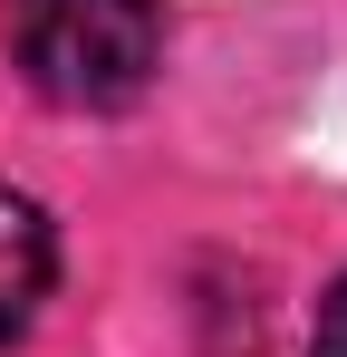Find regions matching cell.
<instances>
[{"label": "cell", "mask_w": 347, "mask_h": 357, "mask_svg": "<svg viewBox=\"0 0 347 357\" xmlns=\"http://www.w3.org/2000/svg\"><path fill=\"white\" fill-rule=\"evenodd\" d=\"M309 357H347V280L318 299V338H309Z\"/></svg>", "instance_id": "3957f363"}, {"label": "cell", "mask_w": 347, "mask_h": 357, "mask_svg": "<svg viewBox=\"0 0 347 357\" xmlns=\"http://www.w3.org/2000/svg\"><path fill=\"white\" fill-rule=\"evenodd\" d=\"M0 29L29 87L77 116L135 107L164 59V0H0Z\"/></svg>", "instance_id": "6da1fadb"}, {"label": "cell", "mask_w": 347, "mask_h": 357, "mask_svg": "<svg viewBox=\"0 0 347 357\" xmlns=\"http://www.w3.org/2000/svg\"><path fill=\"white\" fill-rule=\"evenodd\" d=\"M49 271H58V241H49V213L29 203V193H10L0 183V348L39 319V299H49Z\"/></svg>", "instance_id": "7a4b0ae2"}]
</instances>
